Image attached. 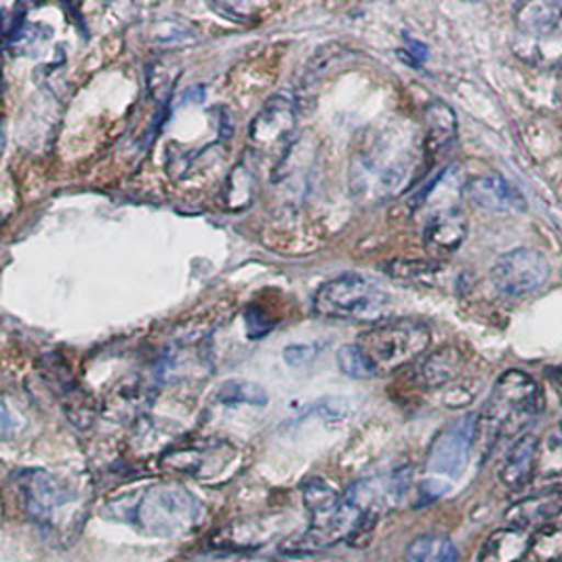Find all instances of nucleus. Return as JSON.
Here are the masks:
<instances>
[{
	"mask_svg": "<svg viewBox=\"0 0 562 562\" xmlns=\"http://www.w3.org/2000/svg\"><path fill=\"white\" fill-rule=\"evenodd\" d=\"M18 499L32 525L57 546H70L85 527L89 491L47 470H22L13 476Z\"/></svg>",
	"mask_w": 562,
	"mask_h": 562,
	"instance_id": "nucleus-1",
	"label": "nucleus"
},
{
	"mask_svg": "<svg viewBox=\"0 0 562 562\" xmlns=\"http://www.w3.org/2000/svg\"><path fill=\"white\" fill-rule=\"evenodd\" d=\"M417 156L394 127L371 128L362 135L350 162L352 194L360 203L382 205L398 196L415 171Z\"/></svg>",
	"mask_w": 562,
	"mask_h": 562,
	"instance_id": "nucleus-2",
	"label": "nucleus"
},
{
	"mask_svg": "<svg viewBox=\"0 0 562 562\" xmlns=\"http://www.w3.org/2000/svg\"><path fill=\"white\" fill-rule=\"evenodd\" d=\"M302 497L310 514V529L291 537L281 546V552L302 557L327 550L337 541L367 536L373 522L360 510L346 493L339 495L327 481L307 479L302 485Z\"/></svg>",
	"mask_w": 562,
	"mask_h": 562,
	"instance_id": "nucleus-3",
	"label": "nucleus"
},
{
	"mask_svg": "<svg viewBox=\"0 0 562 562\" xmlns=\"http://www.w3.org/2000/svg\"><path fill=\"white\" fill-rule=\"evenodd\" d=\"M541 409L536 380L518 369L506 371L493 387L483 413L476 417L474 451L485 460L502 436L518 435Z\"/></svg>",
	"mask_w": 562,
	"mask_h": 562,
	"instance_id": "nucleus-4",
	"label": "nucleus"
},
{
	"mask_svg": "<svg viewBox=\"0 0 562 562\" xmlns=\"http://www.w3.org/2000/svg\"><path fill=\"white\" fill-rule=\"evenodd\" d=\"M116 520L153 537L190 533L203 518V504L183 486L156 485L114 506Z\"/></svg>",
	"mask_w": 562,
	"mask_h": 562,
	"instance_id": "nucleus-5",
	"label": "nucleus"
},
{
	"mask_svg": "<svg viewBox=\"0 0 562 562\" xmlns=\"http://www.w3.org/2000/svg\"><path fill=\"white\" fill-rule=\"evenodd\" d=\"M355 344L371 364L375 378H380L396 373L424 357L432 344V333L422 321L394 318L371 325L358 335Z\"/></svg>",
	"mask_w": 562,
	"mask_h": 562,
	"instance_id": "nucleus-6",
	"label": "nucleus"
},
{
	"mask_svg": "<svg viewBox=\"0 0 562 562\" xmlns=\"http://www.w3.org/2000/svg\"><path fill=\"white\" fill-rule=\"evenodd\" d=\"M390 307V295L380 282L364 274H341L321 284L312 297V310L321 318L346 323H380Z\"/></svg>",
	"mask_w": 562,
	"mask_h": 562,
	"instance_id": "nucleus-7",
	"label": "nucleus"
},
{
	"mask_svg": "<svg viewBox=\"0 0 562 562\" xmlns=\"http://www.w3.org/2000/svg\"><path fill=\"white\" fill-rule=\"evenodd\" d=\"M297 131V103L291 93L272 95L249 127V146L259 162L281 167Z\"/></svg>",
	"mask_w": 562,
	"mask_h": 562,
	"instance_id": "nucleus-8",
	"label": "nucleus"
},
{
	"mask_svg": "<svg viewBox=\"0 0 562 562\" xmlns=\"http://www.w3.org/2000/svg\"><path fill=\"white\" fill-rule=\"evenodd\" d=\"M550 263L536 249H514L491 268V282L508 300H522L539 291L550 279Z\"/></svg>",
	"mask_w": 562,
	"mask_h": 562,
	"instance_id": "nucleus-9",
	"label": "nucleus"
},
{
	"mask_svg": "<svg viewBox=\"0 0 562 562\" xmlns=\"http://www.w3.org/2000/svg\"><path fill=\"white\" fill-rule=\"evenodd\" d=\"M474 430L476 417L468 415L460 422L447 426L436 436L430 453H428V470L436 476L458 479L465 470L470 456L474 451Z\"/></svg>",
	"mask_w": 562,
	"mask_h": 562,
	"instance_id": "nucleus-10",
	"label": "nucleus"
},
{
	"mask_svg": "<svg viewBox=\"0 0 562 562\" xmlns=\"http://www.w3.org/2000/svg\"><path fill=\"white\" fill-rule=\"evenodd\" d=\"M561 514L562 488H548L510 506L506 512V522L514 529L529 531V529L548 527V522H552Z\"/></svg>",
	"mask_w": 562,
	"mask_h": 562,
	"instance_id": "nucleus-11",
	"label": "nucleus"
},
{
	"mask_svg": "<svg viewBox=\"0 0 562 562\" xmlns=\"http://www.w3.org/2000/svg\"><path fill=\"white\" fill-rule=\"evenodd\" d=\"M465 196L472 205L486 211H525L522 194L502 176H481L468 181Z\"/></svg>",
	"mask_w": 562,
	"mask_h": 562,
	"instance_id": "nucleus-12",
	"label": "nucleus"
},
{
	"mask_svg": "<svg viewBox=\"0 0 562 562\" xmlns=\"http://www.w3.org/2000/svg\"><path fill=\"white\" fill-rule=\"evenodd\" d=\"M539 440L533 435H522L510 447L499 465V481L510 491H520L536 476Z\"/></svg>",
	"mask_w": 562,
	"mask_h": 562,
	"instance_id": "nucleus-13",
	"label": "nucleus"
},
{
	"mask_svg": "<svg viewBox=\"0 0 562 562\" xmlns=\"http://www.w3.org/2000/svg\"><path fill=\"white\" fill-rule=\"evenodd\" d=\"M468 236L465 215L458 209H449L435 215L424 231V243L435 254L458 251Z\"/></svg>",
	"mask_w": 562,
	"mask_h": 562,
	"instance_id": "nucleus-14",
	"label": "nucleus"
},
{
	"mask_svg": "<svg viewBox=\"0 0 562 562\" xmlns=\"http://www.w3.org/2000/svg\"><path fill=\"white\" fill-rule=\"evenodd\" d=\"M461 367H463V355L458 348L449 346V348L436 350L435 355L419 360V364L413 373V380L424 390H435V387L453 382L460 375Z\"/></svg>",
	"mask_w": 562,
	"mask_h": 562,
	"instance_id": "nucleus-15",
	"label": "nucleus"
},
{
	"mask_svg": "<svg viewBox=\"0 0 562 562\" xmlns=\"http://www.w3.org/2000/svg\"><path fill=\"white\" fill-rule=\"evenodd\" d=\"M531 537L522 529L506 527L486 537L476 562H525Z\"/></svg>",
	"mask_w": 562,
	"mask_h": 562,
	"instance_id": "nucleus-16",
	"label": "nucleus"
},
{
	"mask_svg": "<svg viewBox=\"0 0 562 562\" xmlns=\"http://www.w3.org/2000/svg\"><path fill=\"white\" fill-rule=\"evenodd\" d=\"M458 135L456 112L442 102H432L426 108V131H424V153L438 154L445 150Z\"/></svg>",
	"mask_w": 562,
	"mask_h": 562,
	"instance_id": "nucleus-17",
	"label": "nucleus"
},
{
	"mask_svg": "<svg viewBox=\"0 0 562 562\" xmlns=\"http://www.w3.org/2000/svg\"><path fill=\"white\" fill-rule=\"evenodd\" d=\"M460 554L456 543L445 536L417 537L413 539L407 548V562H458Z\"/></svg>",
	"mask_w": 562,
	"mask_h": 562,
	"instance_id": "nucleus-18",
	"label": "nucleus"
},
{
	"mask_svg": "<svg viewBox=\"0 0 562 562\" xmlns=\"http://www.w3.org/2000/svg\"><path fill=\"white\" fill-rule=\"evenodd\" d=\"M562 20V2L522 4L518 11V26L529 34H543Z\"/></svg>",
	"mask_w": 562,
	"mask_h": 562,
	"instance_id": "nucleus-19",
	"label": "nucleus"
},
{
	"mask_svg": "<svg viewBox=\"0 0 562 562\" xmlns=\"http://www.w3.org/2000/svg\"><path fill=\"white\" fill-rule=\"evenodd\" d=\"M217 401L226 407L236 405H251V407H266L268 394L261 385L245 382V380H231L220 387Z\"/></svg>",
	"mask_w": 562,
	"mask_h": 562,
	"instance_id": "nucleus-20",
	"label": "nucleus"
},
{
	"mask_svg": "<svg viewBox=\"0 0 562 562\" xmlns=\"http://www.w3.org/2000/svg\"><path fill=\"white\" fill-rule=\"evenodd\" d=\"M525 562H562L561 527H541L531 537Z\"/></svg>",
	"mask_w": 562,
	"mask_h": 562,
	"instance_id": "nucleus-21",
	"label": "nucleus"
},
{
	"mask_svg": "<svg viewBox=\"0 0 562 562\" xmlns=\"http://www.w3.org/2000/svg\"><path fill=\"white\" fill-rule=\"evenodd\" d=\"M536 476L543 481H562V432L548 436L543 445H539Z\"/></svg>",
	"mask_w": 562,
	"mask_h": 562,
	"instance_id": "nucleus-22",
	"label": "nucleus"
},
{
	"mask_svg": "<svg viewBox=\"0 0 562 562\" xmlns=\"http://www.w3.org/2000/svg\"><path fill=\"white\" fill-rule=\"evenodd\" d=\"M337 364L346 378H352V380H373L375 378L371 364L367 362V358L362 357L357 344H348L337 352Z\"/></svg>",
	"mask_w": 562,
	"mask_h": 562,
	"instance_id": "nucleus-23",
	"label": "nucleus"
},
{
	"mask_svg": "<svg viewBox=\"0 0 562 562\" xmlns=\"http://www.w3.org/2000/svg\"><path fill=\"white\" fill-rule=\"evenodd\" d=\"M318 352H321L318 344H293V346L284 348V362L293 369H302L310 362H314Z\"/></svg>",
	"mask_w": 562,
	"mask_h": 562,
	"instance_id": "nucleus-24",
	"label": "nucleus"
},
{
	"mask_svg": "<svg viewBox=\"0 0 562 562\" xmlns=\"http://www.w3.org/2000/svg\"><path fill=\"white\" fill-rule=\"evenodd\" d=\"M407 53L415 57V64H422V61L428 59V47L422 45V43H417V41H409V49H407Z\"/></svg>",
	"mask_w": 562,
	"mask_h": 562,
	"instance_id": "nucleus-25",
	"label": "nucleus"
},
{
	"mask_svg": "<svg viewBox=\"0 0 562 562\" xmlns=\"http://www.w3.org/2000/svg\"><path fill=\"white\" fill-rule=\"evenodd\" d=\"M561 432H562V417H561Z\"/></svg>",
	"mask_w": 562,
	"mask_h": 562,
	"instance_id": "nucleus-26",
	"label": "nucleus"
}]
</instances>
